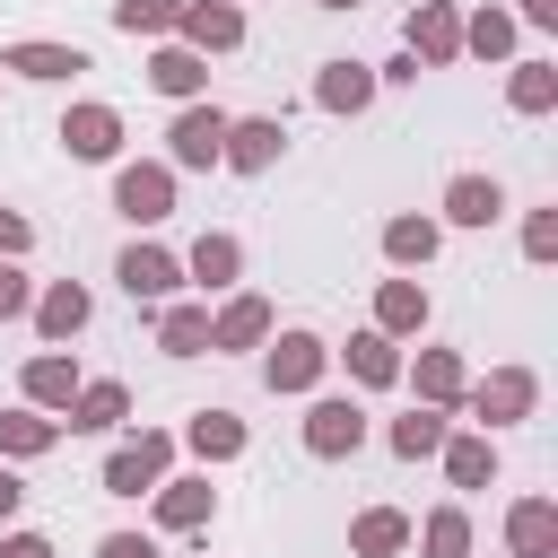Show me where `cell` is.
<instances>
[{
  "mask_svg": "<svg viewBox=\"0 0 558 558\" xmlns=\"http://www.w3.org/2000/svg\"><path fill=\"white\" fill-rule=\"evenodd\" d=\"M166 471H174V436H166V427H131V436H113L96 488H105V497H148Z\"/></svg>",
  "mask_w": 558,
  "mask_h": 558,
  "instance_id": "cell-1",
  "label": "cell"
},
{
  "mask_svg": "<svg viewBox=\"0 0 558 558\" xmlns=\"http://www.w3.org/2000/svg\"><path fill=\"white\" fill-rule=\"evenodd\" d=\"M323 366H331V340H323V331H270V340H262V384L288 392V401H305V392L323 384Z\"/></svg>",
  "mask_w": 558,
  "mask_h": 558,
  "instance_id": "cell-2",
  "label": "cell"
},
{
  "mask_svg": "<svg viewBox=\"0 0 558 558\" xmlns=\"http://www.w3.org/2000/svg\"><path fill=\"white\" fill-rule=\"evenodd\" d=\"M462 410H471L488 436H497V427H523V418L541 410V375H532V366H488V375L462 392Z\"/></svg>",
  "mask_w": 558,
  "mask_h": 558,
  "instance_id": "cell-3",
  "label": "cell"
},
{
  "mask_svg": "<svg viewBox=\"0 0 558 558\" xmlns=\"http://www.w3.org/2000/svg\"><path fill=\"white\" fill-rule=\"evenodd\" d=\"M218 148H227V105H209V96L174 105V122H166V166H174V174H201V166H218Z\"/></svg>",
  "mask_w": 558,
  "mask_h": 558,
  "instance_id": "cell-4",
  "label": "cell"
},
{
  "mask_svg": "<svg viewBox=\"0 0 558 558\" xmlns=\"http://www.w3.org/2000/svg\"><path fill=\"white\" fill-rule=\"evenodd\" d=\"M113 209H122L131 227H166V218H174V166H166V157L113 166Z\"/></svg>",
  "mask_w": 558,
  "mask_h": 558,
  "instance_id": "cell-5",
  "label": "cell"
},
{
  "mask_svg": "<svg viewBox=\"0 0 558 558\" xmlns=\"http://www.w3.org/2000/svg\"><path fill=\"white\" fill-rule=\"evenodd\" d=\"M357 445H366V410L349 392H314L305 401V453L314 462H357Z\"/></svg>",
  "mask_w": 558,
  "mask_h": 558,
  "instance_id": "cell-6",
  "label": "cell"
},
{
  "mask_svg": "<svg viewBox=\"0 0 558 558\" xmlns=\"http://www.w3.org/2000/svg\"><path fill=\"white\" fill-rule=\"evenodd\" d=\"M401 52H410L418 70L462 61V9H453V0H410V17H401Z\"/></svg>",
  "mask_w": 558,
  "mask_h": 558,
  "instance_id": "cell-7",
  "label": "cell"
},
{
  "mask_svg": "<svg viewBox=\"0 0 558 558\" xmlns=\"http://www.w3.org/2000/svg\"><path fill=\"white\" fill-rule=\"evenodd\" d=\"M279 331V314H270V296H253V288H235L218 314H209V357H244V349H262Z\"/></svg>",
  "mask_w": 558,
  "mask_h": 558,
  "instance_id": "cell-8",
  "label": "cell"
},
{
  "mask_svg": "<svg viewBox=\"0 0 558 558\" xmlns=\"http://www.w3.org/2000/svg\"><path fill=\"white\" fill-rule=\"evenodd\" d=\"M148 514H157V532H201V523L218 514L209 471H166V480L148 488Z\"/></svg>",
  "mask_w": 558,
  "mask_h": 558,
  "instance_id": "cell-9",
  "label": "cell"
},
{
  "mask_svg": "<svg viewBox=\"0 0 558 558\" xmlns=\"http://www.w3.org/2000/svg\"><path fill=\"white\" fill-rule=\"evenodd\" d=\"M279 157H288L279 113H227V148H218V166H235V174H270Z\"/></svg>",
  "mask_w": 558,
  "mask_h": 558,
  "instance_id": "cell-10",
  "label": "cell"
},
{
  "mask_svg": "<svg viewBox=\"0 0 558 558\" xmlns=\"http://www.w3.org/2000/svg\"><path fill=\"white\" fill-rule=\"evenodd\" d=\"M174 44H192V52H235V44H244V0H183V9H174Z\"/></svg>",
  "mask_w": 558,
  "mask_h": 558,
  "instance_id": "cell-11",
  "label": "cell"
},
{
  "mask_svg": "<svg viewBox=\"0 0 558 558\" xmlns=\"http://www.w3.org/2000/svg\"><path fill=\"white\" fill-rule=\"evenodd\" d=\"M113 279H122V296H131V305H166V296L183 288V262H174L166 244H122Z\"/></svg>",
  "mask_w": 558,
  "mask_h": 558,
  "instance_id": "cell-12",
  "label": "cell"
},
{
  "mask_svg": "<svg viewBox=\"0 0 558 558\" xmlns=\"http://www.w3.org/2000/svg\"><path fill=\"white\" fill-rule=\"evenodd\" d=\"M0 70L9 78H35V87H61V78H78V70H96L78 44H44V35H26V44H0Z\"/></svg>",
  "mask_w": 558,
  "mask_h": 558,
  "instance_id": "cell-13",
  "label": "cell"
},
{
  "mask_svg": "<svg viewBox=\"0 0 558 558\" xmlns=\"http://www.w3.org/2000/svg\"><path fill=\"white\" fill-rule=\"evenodd\" d=\"M61 148H70V157H87V166H113V157H122V113H113V105H96V96H87V105H70V113H61Z\"/></svg>",
  "mask_w": 558,
  "mask_h": 558,
  "instance_id": "cell-14",
  "label": "cell"
},
{
  "mask_svg": "<svg viewBox=\"0 0 558 558\" xmlns=\"http://www.w3.org/2000/svg\"><path fill=\"white\" fill-rule=\"evenodd\" d=\"M35 331H44V349H61V340H78L87 323H96V296L78 288V279H52V288H35Z\"/></svg>",
  "mask_w": 558,
  "mask_h": 558,
  "instance_id": "cell-15",
  "label": "cell"
},
{
  "mask_svg": "<svg viewBox=\"0 0 558 558\" xmlns=\"http://www.w3.org/2000/svg\"><path fill=\"white\" fill-rule=\"evenodd\" d=\"M148 87H157V96H174V105L209 96V52H192V44L157 35V52H148Z\"/></svg>",
  "mask_w": 558,
  "mask_h": 558,
  "instance_id": "cell-16",
  "label": "cell"
},
{
  "mask_svg": "<svg viewBox=\"0 0 558 558\" xmlns=\"http://www.w3.org/2000/svg\"><path fill=\"white\" fill-rule=\"evenodd\" d=\"M183 279H192L201 296H227V288L244 279V244H235L227 227H209V235H192V253H183Z\"/></svg>",
  "mask_w": 558,
  "mask_h": 558,
  "instance_id": "cell-17",
  "label": "cell"
},
{
  "mask_svg": "<svg viewBox=\"0 0 558 558\" xmlns=\"http://www.w3.org/2000/svg\"><path fill=\"white\" fill-rule=\"evenodd\" d=\"M331 357H340V366H349V384H366V392H392V384H401V340H392V331H375V323H366V331H349V349H331Z\"/></svg>",
  "mask_w": 558,
  "mask_h": 558,
  "instance_id": "cell-18",
  "label": "cell"
},
{
  "mask_svg": "<svg viewBox=\"0 0 558 558\" xmlns=\"http://www.w3.org/2000/svg\"><path fill=\"white\" fill-rule=\"evenodd\" d=\"M131 418V392L113 384V375H96V384H78L70 392V410H61V436H113Z\"/></svg>",
  "mask_w": 558,
  "mask_h": 558,
  "instance_id": "cell-19",
  "label": "cell"
},
{
  "mask_svg": "<svg viewBox=\"0 0 558 558\" xmlns=\"http://www.w3.org/2000/svg\"><path fill=\"white\" fill-rule=\"evenodd\" d=\"M78 384H87V375H78V357H70V349H35V357H26V375H17V392H26L35 410H52V418L70 410V392H78Z\"/></svg>",
  "mask_w": 558,
  "mask_h": 558,
  "instance_id": "cell-20",
  "label": "cell"
},
{
  "mask_svg": "<svg viewBox=\"0 0 558 558\" xmlns=\"http://www.w3.org/2000/svg\"><path fill=\"white\" fill-rule=\"evenodd\" d=\"M401 375H410V392L427 410H462V392H471V375H462L453 349H418V357H401Z\"/></svg>",
  "mask_w": 558,
  "mask_h": 558,
  "instance_id": "cell-21",
  "label": "cell"
},
{
  "mask_svg": "<svg viewBox=\"0 0 558 558\" xmlns=\"http://www.w3.org/2000/svg\"><path fill=\"white\" fill-rule=\"evenodd\" d=\"M506 218V183L497 174H453L445 183V218L436 227H497Z\"/></svg>",
  "mask_w": 558,
  "mask_h": 558,
  "instance_id": "cell-22",
  "label": "cell"
},
{
  "mask_svg": "<svg viewBox=\"0 0 558 558\" xmlns=\"http://www.w3.org/2000/svg\"><path fill=\"white\" fill-rule=\"evenodd\" d=\"M183 445H192V462L209 471V462H235V453L253 445V427H244L235 410H192V418H183Z\"/></svg>",
  "mask_w": 558,
  "mask_h": 558,
  "instance_id": "cell-23",
  "label": "cell"
},
{
  "mask_svg": "<svg viewBox=\"0 0 558 558\" xmlns=\"http://www.w3.org/2000/svg\"><path fill=\"white\" fill-rule=\"evenodd\" d=\"M506 558H558V506L549 497H514L506 506Z\"/></svg>",
  "mask_w": 558,
  "mask_h": 558,
  "instance_id": "cell-24",
  "label": "cell"
},
{
  "mask_svg": "<svg viewBox=\"0 0 558 558\" xmlns=\"http://www.w3.org/2000/svg\"><path fill=\"white\" fill-rule=\"evenodd\" d=\"M52 445H61V418L52 410H35V401L0 410V462H44Z\"/></svg>",
  "mask_w": 558,
  "mask_h": 558,
  "instance_id": "cell-25",
  "label": "cell"
},
{
  "mask_svg": "<svg viewBox=\"0 0 558 558\" xmlns=\"http://www.w3.org/2000/svg\"><path fill=\"white\" fill-rule=\"evenodd\" d=\"M436 244H445V227H436L427 209L384 218V262H392V270H427V262H436Z\"/></svg>",
  "mask_w": 558,
  "mask_h": 558,
  "instance_id": "cell-26",
  "label": "cell"
},
{
  "mask_svg": "<svg viewBox=\"0 0 558 558\" xmlns=\"http://www.w3.org/2000/svg\"><path fill=\"white\" fill-rule=\"evenodd\" d=\"M436 462H445V480H453V488H488V480H497V436H488V427H471V436H453V427H445Z\"/></svg>",
  "mask_w": 558,
  "mask_h": 558,
  "instance_id": "cell-27",
  "label": "cell"
},
{
  "mask_svg": "<svg viewBox=\"0 0 558 558\" xmlns=\"http://www.w3.org/2000/svg\"><path fill=\"white\" fill-rule=\"evenodd\" d=\"M314 105L323 113H366L375 105V70L366 61H323L314 70Z\"/></svg>",
  "mask_w": 558,
  "mask_h": 558,
  "instance_id": "cell-28",
  "label": "cell"
},
{
  "mask_svg": "<svg viewBox=\"0 0 558 558\" xmlns=\"http://www.w3.org/2000/svg\"><path fill=\"white\" fill-rule=\"evenodd\" d=\"M157 349H166V357H201V349H209V296H201V305H192V296H166V305H157Z\"/></svg>",
  "mask_w": 558,
  "mask_h": 558,
  "instance_id": "cell-29",
  "label": "cell"
},
{
  "mask_svg": "<svg viewBox=\"0 0 558 558\" xmlns=\"http://www.w3.org/2000/svg\"><path fill=\"white\" fill-rule=\"evenodd\" d=\"M506 105H514L523 122L558 113V61H541V52H532V61H514V70H506Z\"/></svg>",
  "mask_w": 558,
  "mask_h": 558,
  "instance_id": "cell-30",
  "label": "cell"
},
{
  "mask_svg": "<svg viewBox=\"0 0 558 558\" xmlns=\"http://www.w3.org/2000/svg\"><path fill=\"white\" fill-rule=\"evenodd\" d=\"M375 331H392V340L427 331V288H418V279H384V288H375Z\"/></svg>",
  "mask_w": 558,
  "mask_h": 558,
  "instance_id": "cell-31",
  "label": "cell"
},
{
  "mask_svg": "<svg viewBox=\"0 0 558 558\" xmlns=\"http://www.w3.org/2000/svg\"><path fill=\"white\" fill-rule=\"evenodd\" d=\"M445 427H453V410H427V401H418L410 418H392V427H384V445H392L401 462H436V445H445Z\"/></svg>",
  "mask_w": 558,
  "mask_h": 558,
  "instance_id": "cell-32",
  "label": "cell"
},
{
  "mask_svg": "<svg viewBox=\"0 0 558 558\" xmlns=\"http://www.w3.org/2000/svg\"><path fill=\"white\" fill-rule=\"evenodd\" d=\"M349 549H357V558H401V549H410V514H401V506H366V514L349 523Z\"/></svg>",
  "mask_w": 558,
  "mask_h": 558,
  "instance_id": "cell-33",
  "label": "cell"
},
{
  "mask_svg": "<svg viewBox=\"0 0 558 558\" xmlns=\"http://www.w3.org/2000/svg\"><path fill=\"white\" fill-rule=\"evenodd\" d=\"M514 35H523V26H514V9H497V0L462 17V52H480V61H506V52H514Z\"/></svg>",
  "mask_w": 558,
  "mask_h": 558,
  "instance_id": "cell-34",
  "label": "cell"
},
{
  "mask_svg": "<svg viewBox=\"0 0 558 558\" xmlns=\"http://www.w3.org/2000/svg\"><path fill=\"white\" fill-rule=\"evenodd\" d=\"M410 541H418V558H471V514L462 506H436L427 523H410Z\"/></svg>",
  "mask_w": 558,
  "mask_h": 558,
  "instance_id": "cell-35",
  "label": "cell"
},
{
  "mask_svg": "<svg viewBox=\"0 0 558 558\" xmlns=\"http://www.w3.org/2000/svg\"><path fill=\"white\" fill-rule=\"evenodd\" d=\"M174 9H183V0H113V26H122L131 44H140V35L157 44V35H174Z\"/></svg>",
  "mask_w": 558,
  "mask_h": 558,
  "instance_id": "cell-36",
  "label": "cell"
},
{
  "mask_svg": "<svg viewBox=\"0 0 558 558\" xmlns=\"http://www.w3.org/2000/svg\"><path fill=\"white\" fill-rule=\"evenodd\" d=\"M523 262H558V209H532L523 218Z\"/></svg>",
  "mask_w": 558,
  "mask_h": 558,
  "instance_id": "cell-37",
  "label": "cell"
},
{
  "mask_svg": "<svg viewBox=\"0 0 558 558\" xmlns=\"http://www.w3.org/2000/svg\"><path fill=\"white\" fill-rule=\"evenodd\" d=\"M26 253H35V218L0 201V262H26Z\"/></svg>",
  "mask_w": 558,
  "mask_h": 558,
  "instance_id": "cell-38",
  "label": "cell"
},
{
  "mask_svg": "<svg viewBox=\"0 0 558 558\" xmlns=\"http://www.w3.org/2000/svg\"><path fill=\"white\" fill-rule=\"evenodd\" d=\"M26 305H35V279H26L17 262H0V323H17Z\"/></svg>",
  "mask_w": 558,
  "mask_h": 558,
  "instance_id": "cell-39",
  "label": "cell"
},
{
  "mask_svg": "<svg viewBox=\"0 0 558 558\" xmlns=\"http://www.w3.org/2000/svg\"><path fill=\"white\" fill-rule=\"evenodd\" d=\"M96 558H157V541H148V532H105Z\"/></svg>",
  "mask_w": 558,
  "mask_h": 558,
  "instance_id": "cell-40",
  "label": "cell"
},
{
  "mask_svg": "<svg viewBox=\"0 0 558 558\" xmlns=\"http://www.w3.org/2000/svg\"><path fill=\"white\" fill-rule=\"evenodd\" d=\"M17 506H26V480H17V462H0V523H17Z\"/></svg>",
  "mask_w": 558,
  "mask_h": 558,
  "instance_id": "cell-41",
  "label": "cell"
},
{
  "mask_svg": "<svg viewBox=\"0 0 558 558\" xmlns=\"http://www.w3.org/2000/svg\"><path fill=\"white\" fill-rule=\"evenodd\" d=\"M375 87H418V61H410V52H392V61L375 70Z\"/></svg>",
  "mask_w": 558,
  "mask_h": 558,
  "instance_id": "cell-42",
  "label": "cell"
},
{
  "mask_svg": "<svg viewBox=\"0 0 558 558\" xmlns=\"http://www.w3.org/2000/svg\"><path fill=\"white\" fill-rule=\"evenodd\" d=\"M0 558H52V541H44V532H9V541H0Z\"/></svg>",
  "mask_w": 558,
  "mask_h": 558,
  "instance_id": "cell-43",
  "label": "cell"
},
{
  "mask_svg": "<svg viewBox=\"0 0 558 558\" xmlns=\"http://www.w3.org/2000/svg\"><path fill=\"white\" fill-rule=\"evenodd\" d=\"M514 26H558V0H523V9H514Z\"/></svg>",
  "mask_w": 558,
  "mask_h": 558,
  "instance_id": "cell-44",
  "label": "cell"
},
{
  "mask_svg": "<svg viewBox=\"0 0 558 558\" xmlns=\"http://www.w3.org/2000/svg\"><path fill=\"white\" fill-rule=\"evenodd\" d=\"M314 9H357V0H314Z\"/></svg>",
  "mask_w": 558,
  "mask_h": 558,
  "instance_id": "cell-45",
  "label": "cell"
}]
</instances>
